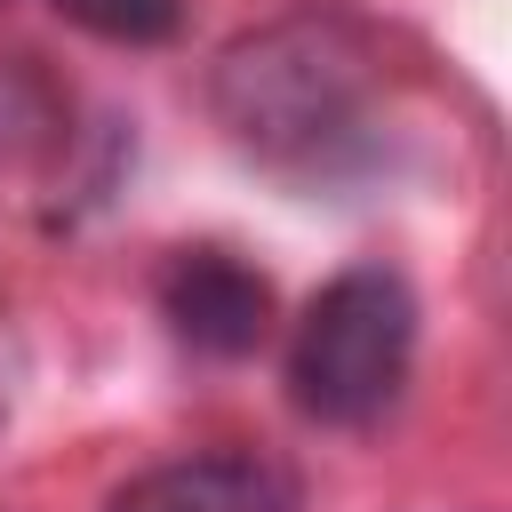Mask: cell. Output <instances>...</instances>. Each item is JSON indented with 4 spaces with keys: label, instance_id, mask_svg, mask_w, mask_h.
<instances>
[{
    "label": "cell",
    "instance_id": "1",
    "mask_svg": "<svg viewBox=\"0 0 512 512\" xmlns=\"http://www.w3.org/2000/svg\"><path fill=\"white\" fill-rule=\"evenodd\" d=\"M416 360V296L384 264L336 272L288 344V392L312 424H368L400 400Z\"/></svg>",
    "mask_w": 512,
    "mask_h": 512
},
{
    "label": "cell",
    "instance_id": "2",
    "mask_svg": "<svg viewBox=\"0 0 512 512\" xmlns=\"http://www.w3.org/2000/svg\"><path fill=\"white\" fill-rule=\"evenodd\" d=\"M216 104L256 152H320L360 104V56L320 24H272L240 40L216 72Z\"/></svg>",
    "mask_w": 512,
    "mask_h": 512
},
{
    "label": "cell",
    "instance_id": "4",
    "mask_svg": "<svg viewBox=\"0 0 512 512\" xmlns=\"http://www.w3.org/2000/svg\"><path fill=\"white\" fill-rule=\"evenodd\" d=\"M104 512H304V488L272 456H176L112 488Z\"/></svg>",
    "mask_w": 512,
    "mask_h": 512
},
{
    "label": "cell",
    "instance_id": "5",
    "mask_svg": "<svg viewBox=\"0 0 512 512\" xmlns=\"http://www.w3.org/2000/svg\"><path fill=\"white\" fill-rule=\"evenodd\" d=\"M56 16L88 24L96 40H120V48H160L184 32V0H56Z\"/></svg>",
    "mask_w": 512,
    "mask_h": 512
},
{
    "label": "cell",
    "instance_id": "3",
    "mask_svg": "<svg viewBox=\"0 0 512 512\" xmlns=\"http://www.w3.org/2000/svg\"><path fill=\"white\" fill-rule=\"evenodd\" d=\"M160 312H168V328H176L192 352L240 360V352H256L264 328H272V288H264V272H248V264L224 256V248H184V256L168 264V280H160Z\"/></svg>",
    "mask_w": 512,
    "mask_h": 512
}]
</instances>
